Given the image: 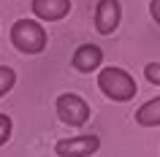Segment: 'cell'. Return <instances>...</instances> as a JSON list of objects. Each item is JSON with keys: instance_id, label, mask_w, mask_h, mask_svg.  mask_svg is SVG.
<instances>
[{"instance_id": "cell-3", "label": "cell", "mask_w": 160, "mask_h": 157, "mask_svg": "<svg viewBox=\"0 0 160 157\" xmlns=\"http://www.w3.org/2000/svg\"><path fill=\"white\" fill-rule=\"evenodd\" d=\"M54 108H57L60 122H65L68 127H82L90 119V103L76 92H62L54 100Z\"/></svg>"}, {"instance_id": "cell-8", "label": "cell", "mask_w": 160, "mask_h": 157, "mask_svg": "<svg viewBox=\"0 0 160 157\" xmlns=\"http://www.w3.org/2000/svg\"><path fill=\"white\" fill-rule=\"evenodd\" d=\"M136 125H141V127H160V95L147 100L136 111Z\"/></svg>"}, {"instance_id": "cell-10", "label": "cell", "mask_w": 160, "mask_h": 157, "mask_svg": "<svg viewBox=\"0 0 160 157\" xmlns=\"http://www.w3.org/2000/svg\"><path fill=\"white\" fill-rule=\"evenodd\" d=\"M11 130H14L11 116L8 114H0V146H6V144L11 141Z\"/></svg>"}, {"instance_id": "cell-2", "label": "cell", "mask_w": 160, "mask_h": 157, "mask_svg": "<svg viewBox=\"0 0 160 157\" xmlns=\"http://www.w3.org/2000/svg\"><path fill=\"white\" fill-rule=\"evenodd\" d=\"M11 43L22 54H41L46 49V30L33 19H17L11 27Z\"/></svg>"}, {"instance_id": "cell-5", "label": "cell", "mask_w": 160, "mask_h": 157, "mask_svg": "<svg viewBox=\"0 0 160 157\" xmlns=\"http://www.w3.org/2000/svg\"><path fill=\"white\" fill-rule=\"evenodd\" d=\"M119 19H122L119 0H98V8H95V30L101 35H111L119 27Z\"/></svg>"}, {"instance_id": "cell-1", "label": "cell", "mask_w": 160, "mask_h": 157, "mask_svg": "<svg viewBox=\"0 0 160 157\" xmlns=\"http://www.w3.org/2000/svg\"><path fill=\"white\" fill-rule=\"evenodd\" d=\"M98 87H101V92L106 95L109 100H114V103H128V100L136 98V79L130 73H128L125 68H101V73H98Z\"/></svg>"}, {"instance_id": "cell-4", "label": "cell", "mask_w": 160, "mask_h": 157, "mask_svg": "<svg viewBox=\"0 0 160 157\" xmlns=\"http://www.w3.org/2000/svg\"><path fill=\"white\" fill-rule=\"evenodd\" d=\"M101 149V138L95 133L87 135H71V138H60L54 144V152L60 157H90Z\"/></svg>"}, {"instance_id": "cell-11", "label": "cell", "mask_w": 160, "mask_h": 157, "mask_svg": "<svg viewBox=\"0 0 160 157\" xmlns=\"http://www.w3.org/2000/svg\"><path fill=\"white\" fill-rule=\"evenodd\" d=\"M144 76H147V81H152V84H158V87H160V62L144 65Z\"/></svg>"}, {"instance_id": "cell-12", "label": "cell", "mask_w": 160, "mask_h": 157, "mask_svg": "<svg viewBox=\"0 0 160 157\" xmlns=\"http://www.w3.org/2000/svg\"><path fill=\"white\" fill-rule=\"evenodd\" d=\"M149 14H152V19L160 25V0H149Z\"/></svg>"}, {"instance_id": "cell-7", "label": "cell", "mask_w": 160, "mask_h": 157, "mask_svg": "<svg viewBox=\"0 0 160 157\" xmlns=\"http://www.w3.org/2000/svg\"><path fill=\"white\" fill-rule=\"evenodd\" d=\"M33 14L41 22H60L71 14V0H33Z\"/></svg>"}, {"instance_id": "cell-6", "label": "cell", "mask_w": 160, "mask_h": 157, "mask_svg": "<svg viewBox=\"0 0 160 157\" xmlns=\"http://www.w3.org/2000/svg\"><path fill=\"white\" fill-rule=\"evenodd\" d=\"M71 65H73L79 73L101 71V65H103V49H101V46H95V43H82V46L73 52Z\"/></svg>"}, {"instance_id": "cell-9", "label": "cell", "mask_w": 160, "mask_h": 157, "mask_svg": "<svg viewBox=\"0 0 160 157\" xmlns=\"http://www.w3.org/2000/svg\"><path fill=\"white\" fill-rule=\"evenodd\" d=\"M14 84H17V73H14V68L0 65V98L8 95V92L14 90Z\"/></svg>"}]
</instances>
